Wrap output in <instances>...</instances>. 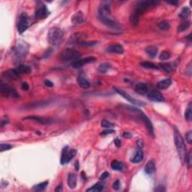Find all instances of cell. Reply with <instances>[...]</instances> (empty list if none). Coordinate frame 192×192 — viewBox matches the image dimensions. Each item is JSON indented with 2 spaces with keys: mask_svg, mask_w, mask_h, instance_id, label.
Returning a JSON list of instances; mask_svg holds the SVG:
<instances>
[{
  "mask_svg": "<svg viewBox=\"0 0 192 192\" xmlns=\"http://www.w3.org/2000/svg\"><path fill=\"white\" fill-rule=\"evenodd\" d=\"M174 141L180 161L182 164H184L185 159H186V149H185V142H184L183 138L182 137V136H181V135H180L177 128H175L174 131Z\"/></svg>",
  "mask_w": 192,
  "mask_h": 192,
  "instance_id": "obj_1",
  "label": "cell"
},
{
  "mask_svg": "<svg viewBox=\"0 0 192 192\" xmlns=\"http://www.w3.org/2000/svg\"><path fill=\"white\" fill-rule=\"evenodd\" d=\"M64 32L59 27H52L47 34V40L51 45L57 46L63 40Z\"/></svg>",
  "mask_w": 192,
  "mask_h": 192,
  "instance_id": "obj_2",
  "label": "cell"
},
{
  "mask_svg": "<svg viewBox=\"0 0 192 192\" xmlns=\"http://www.w3.org/2000/svg\"><path fill=\"white\" fill-rule=\"evenodd\" d=\"M81 53L74 49H65L60 53V60L63 62H71L78 60L81 58Z\"/></svg>",
  "mask_w": 192,
  "mask_h": 192,
  "instance_id": "obj_3",
  "label": "cell"
},
{
  "mask_svg": "<svg viewBox=\"0 0 192 192\" xmlns=\"http://www.w3.org/2000/svg\"><path fill=\"white\" fill-rule=\"evenodd\" d=\"M159 3L158 1H156V0H146V1H141V2H138L137 5L136 9L134 11L135 13L137 14L138 15L140 16L144 11H147L149 8H152L156 7V5Z\"/></svg>",
  "mask_w": 192,
  "mask_h": 192,
  "instance_id": "obj_4",
  "label": "cell"
},
{
  "mask_svg": "<svg viewBox=\"0 0 192 192\" xmlns=\"http://www.w3.org/2000/svg\"><path fill=\"white\" fill-rule=\"evenodd\" d=\"M29 52V44L26 41H19L14 50V55L17 59H23Z\"/></svg>",
  "mask_w": 192,
  "mask_h": 192,
  "instance_id": "obj_5",
  "label": "cell"
},
{
  "mask_svg": "<svg viewBox=\"0 0 192 192\" xmlns=\"http://www.w3.org/2000/svg\"><path fill=\"white\" fill-rule=\"evenodd\" d=\"M129 107V108H127V109L131 110V111L137 112L138 114H139V116H140V118L142 119V121L145 123L146 126V128H147V129H148L149 133V135H152V137H154L153 125H152L150 119H149L148 117H147V116L145 114H143V112H142L141 110H138V109L135 108V107Z\"/></svg>",
  "mask_w": 192,
  "mask_h": 192,
  "instance_id": "obj_6",
  "label": "cell"
},
{
  "mask_svg": "<svg viewBox=\"0 0 192 192\" xmlns=\"http://www.w3.org/2000/svg\"><path fill=\"white\" fill-rule=\"evenodd\" d=\"M0 92L5 97H11L14 98H19V93L16 91V89L7 84L2 83L0 85Z\"/></svg>",
  "mask_w": 192,
  "mask_h": 192,
  "instance_id": "obj_7",
  "label": "cell"
},
{
  "mask_svg": "<svg viewBox=\"0 0 192 192\" xmlns=\"http://www.w3.org/2000/svg\"><path fill=\"white\" fill-rule=\"evenodd\" d=\"M114 89H115V91L118 94L122 96V98L126 99L127 101H129V102H131V103L133 104L137 105V106H142V107L145 106L146 105V104L144 103V102H143V101H139V100L135 99V98H132L130 95H128V93H126L125 92L123 91L122 89H119V88H116V87H114Z\"/></svg>",
  "mask_w": 192,
  "mask_h": 192,
  "instance_id": "obj_8",
  "label": "cell"
},
{
  "mask_svg": "<svg viewBox=\"0 0 192 192\" xmlns=\"http://www.w3.org/2000/svg\"><path fill=\"white\" fill-rule=\"evenodd\" d=\"M29 26V18L26 14H22L20 16L19 21L18 23V31L20 34H23L27 29Z\"/></svg>",
  "mask_w": 192,
  "mask_h": 192,
  "instance_id": "obj_9",
  "label": "cell"
},
{
  "mask_svg": "<svg viewBox=\"0 0 192 192\" xmlns=\"http://www.w3.org/2000/svg\"><path fill=\"white\" fill-rule=\"evenodd\" d=\"M49 11L44 4L41 3L38 6L35 11V17L39 19H44L49 15Z\"/></svg>",
  "mask_w": 192,
  "mask_h": 192,
  "instance_id": "obj_10",
  "label": "cell"
},
{
  "mask_svg": "<svg viewBox=\"0 0 192 192\" xmlns=\"http://www.w3.org/2000/svg\"><path fill=\"white\" fill-rule=\"evenodd\" d=\"M98 18H99L100 20L102 22L104 25H106L107 26H109L110 28H118L119 26L117 24V23L114 20L110 18V16H100L98 15Z\"/></svg>",
  "mask_w": 192,
  "mask_h": 192,
  "instance_id": "obj_11",
  "label": "cell"
},
{
  "mask_svg": "<svg viewBox=\"0 0 192 192\" xmlns=\"http://www.w3.org/2000/svg\"><path fill=\"white\" fill-rule=\"evenodd\" d=\"M96 60H97V59H96L95 57H94V56H89V57L84 58L83 60H77V61H75L74 62L73 67L74 68H81V67L83 66L84 65L88 64V63L94 62Z\"/></svg>",
  "mask_w": 192,
  "mask_h": 192,
  "instance_id": "obj_12",
  "label": "cell"
},
{
  "mask_svg": "<svg viewBox=\"0 0 192 192\" xmlns=\"http://www.w3.org/2000/svg\"><path fill=\"white\" fill-rule=\"evenodd\" d=\"M84 35L83 33H81V32H77L72 35L70 37V39L68 41V44L69 45H74V44H81L83 42V39Z\"/></svg>",
  "mask_w": 192,
  "mask_h": 192,
  "instance_id": "obj_13",
  "label": "cell"
},
{
  "mask_svg": "<svg viewBox=\"0 0 192 192\" xmlns=\"http://www.w3.org/2000/svg\"><path fill=\"white\" fill-rule=\"evenodd\" d=\"M6 80L8 81H18L20 77V74L17 72L16 69H9V70L6 71L2 74Z\"/></svg>",
  "mask_w": 192,
  "mask_h": 192,
  "instance_id": "obj_14",
  "label": "cell"
},
{
  "mask_svg": "<svg viewBox=\"0 0 192 192\" xmlns=\"http://www.w3.org/2000/svg\"><path fill=\"white\" fill-rule=\"evenodd\" d=\"M147 96H148L149 99L151 100V101H157V102H161V101H164L163 95L157 90H152V91L149 92Z\"/></svg>",
  "mask_w": 192,
  "mask_h": 192,
  "instance_id": "obj_15",
  "label": "cell"
},
{
  "mask_svg": "<svg viewBox=\"0 0 192 192\" xmlns=\"http://www.w3.org/2000/svg\"><path fill=\"white\" fill-rule=\"evenodd\" d=\"M107 52L110 53H116V54H122L124 52V48L121 44H114L108 46L106 49Z\"/></svg>",
  "mask_w": 192,
  "mask_h": 192,
  "instance_id": "obj_16",
  "label": "cell"
},
{
  "mask_svg": "<svg viewBox=\"0 0 192 192\" xmlns=\"http://www.w3.org/2000/svg\"><path fill=\"white\" fill-rule=\"evenodd\" d=\"M23 120H29V121H35V122H39L41 124L43 125H47V124H50L52 121L49 119H47V118H44V117H39V116H27L26 118L23 119Z\"/></svg>",
  "mask_w": 192,
  "mask_h": 192,
  "instance_id": "obj_17",
  "label": "cell"
},
{
  "mask_svg": "<svg viewBox=\"0 0 192 192\" xmlns=\"http://www.w3.org/2000/svg\"><path fill=\"white\" fill-rule=\"evenodd\" d=\"M85 21V16L81 11H77L71 18V22L74 25L82 24Z\"/></svg>",
  "mask_w": 192,
  "mask_h": 192,
  "instance_id": "obj_18",
  "label": "cell"
},
{
  "mask_svg": "<svg viewBox=\"0 0 192 192\" xmlns=\"http://www.w3.org/2000/svg\"><path fill=\"white\" fill-rule=\"evenodd\" d=\"M135 90L137 94L143 95L148 92V87L144 83H137L135 86Z\"/></svg>",
  "mask_w": 192,
  "mask_h": 192,
  "instance_id": "obj_19",
  "label": "cell"
},
{
  "mask_svg": "<svg viewBox=\"0 0 192 192\" xmlns=\"http://www.w3.org/2000/svg\"><path fill=\"white\" fill-rule=\"evenodd\" d=\"M144 170H145V173H146V174L151 175L153 173H155L156 170V161H155V160H153V159L149 160V161L147 162V164H146L145 169Z\"/></svg>",
  "mask_w": 192,
  "mask_h": 192,
  "instance_id": "obj_20",
  "label": "cell"
},
{
  "mask_svg": "<svg viewBox=\"0 0 192 192\" xmlns=\"http://www.w3.org/2000/svg\"><path fill=\"white\" fill-rule=\"evenodd\" d=\"M143 158V152L141 150V147L138 146V148L137 149L136 152H135V156L131 159V161L134 164H137V163H140V161H142Z\"/></svg>",
  "mask_w": 192,
  "mask_h": 192,
  "instance_id": "obj_21",
  "label": "cell"
},
{
  "mask_svg": "<svg viewBox=\"0 0 192 192\" xmlns=\"http://www.w3.org/2000/svg\"><path fill=\"white\" fill-rule=\"evenodd\" d=\"M15 69L20 75H21V74H28L31 73L32 71L31 67L26 65H18V67H17Z\"/></svg>",
  "mask_w": 192,
  "mask_h": 192,
  "instance_id": "obj_22",
  "label": "cell"
},
{
  "mask_svg": "<svg viewBox=\"0 0 192 192\" xmlns=\"http://www.w3.org/2000/svg\"><path fill=\"white\" fill-rule=\"evenodd\" d=\"M77 83H78L79 86H81L82 89H87L90 86V83L87 81V79L82 74H80L77 77Z\"/></svg>",
  "mask_w": 192,
  "mask_h": 192,
  "instance_id": "obj_23",
  "label": "cell"
},
{
  "mask_svg": "<svg viewBox=\"0 0 192 192\" xmlns=\"http://www.w3.org/2000/svg\"><path fill=\"white\" fill-rule=\"evenodd\" d=\"M68 185L71 189L75 188L77 186V176L74 173H70L68 176Z\"/></svg>",
  "mask_w": 192,
  "mask_h": 192,
  "instance_id": "obj_24",
  "label": "cell"
},
{
  "mask_svg": "<svg viewBox=\"0 0 192 192\" xmlns=\"http://www.w3.org/2000/svg\"><path fill=\"white\" fill-rule=\"evenodd\" d=\"M110 166H111L112 169L116 170V171H122L125 168V164L122 161H117V160H114V161H112Z\"/></svg>",
  "mask_w": 192,
  "mask_h": 192,
  "instance_id": "obj_25",
  "label": "cell"
},
{
  "mask_svg": "<svg viewBox=\"0 0 192 192\" xmlns=\"http://www.w3.org/2000/svg\"><path fill=\"white\" fill-rule=\"evenodd\" d=\"M172 81L170 79H164L158 83L157 86L159 89H166L171 86Z\"/></svg>",
  "mask_w": 192,
  "mask_h": 192,
  "instance_id": "obj_26",
  "label": "cell"
},
{
  "mask_svg": "<svg viewBox=\"0 0 192 192\" xmlns=\"http://www.w3.org/2000/svg\"><path fill=\"white\" fill-rule=\"evenodd\" d=\"M146 53L150 58H155L158 53V48L156 46H149L146 49Z\"/></svg>",
  "mask_w": 192,
  "mask_h": 192,
  "instance_id": "obj_27",
  "label": "cell"
},
{
  "mask_svg": "<svg viewBox=\"0 0 192 192\" xmlns=\"http://www.w3.org/2000/svg\"><path fill=\"white\" fill-rule=\"evenodd\" d=\"M104 190V185L101 182L95 184L92 187L89 188V189L86 190V191H93V192H100Z\"/></svg>",
  "mask_w": 192,
  "mask_h": 192,
  "instance_id": "obj_28",
  "label": "cell"
},
{
  "mask_svg": "<svg viewBox=\"0 0 192 192\" xmlns=\"http://www.w3.org/2000/svg\"><path fill=\"white\" fill-rule=\"evenodd\" d=\"M111 68V65L109 63H102L98 67V72L101 74H105Z\"/></svg>",
  "mask_w": 192,
  "mask_h": 192,
  "instance_id": "obj_29",
  "label": "cell"
},
{
  "mask_svg": "<svg viewBox=\"0 0 192 192\" xmlns=\"http://www.w3.org/2000/svg\"><path fill=\"white\" fill-rule=\"evenodd\" d=\"M68 146H65L64 148L62 149V155H61V159H60V162L61 164H66V159L67 156H68Z\"/></svg>",
  "mask_w": 192,
  "mask_h": 192,
  "instance_id": "obj_30",
  "label": "cell"
},
{
  "mask_svg": "<svg viewBox=\"0 0 192 192\" xmlns=\"http://www.w3.org/2000/svg\"><path fill=\"white\" fill-rule=\"evenodd\" d=\"M140 65L143 68H148V69H158L159 68V66L154 64L153 62H140Z\"/></svg>",
  "mask_w": 192,
  "mask_h": 192,
  "instance_id": "obj_31",
  "label": "cell"
},
{
  "mask_svg": "<svg viewBox=\"0 0 192 192\" xmlns=\"http://www.w3.org/2000/svg\"><path fill=\"white\" fill-rule=\"evenodd\" d=\"M49 184L48 181H44L43 182H41V183L38 184V185H35L33 187V190L37 191H44V189L47 188V186Z\"/></svg>",
  "mask_w": 192,
  "mask_h": 192,
  "instance_id": "obj_32",
  "label": "cell"
},
{
  "mask_svg": "<svg viewBox=\"0 0 192 192\" xmlns=\"http://www.w3.org/2000/svg\"><path fill=\"white\" fill-rule=\"evenodd\" d=\"M190 26L191 23L189 21H184V22H182V23L178 26V29H177L178 32H182L185 31V30L188 29L190 27Z\"/></svg>",
  "mask_w": 192,
  "mask_h": 192,
  "instance_id": "obj_33",
  "label": "cell"
},
{
  "mask_svg": "<svg viewBox=\"0 0 192 192\" xmlns=\"http://www.w3.org/2000/svg\"><path fill=\"white\" fill-rule=\"evenodd\" d=\"M191 14V10L188 7H185L182 8V11L180 12L179 17L182 19H187Z\"/></svg>",
  "mask_w": 192,
  "mask_h": 192,
  "instance_id": "obj_34",
  "label": "cell"
},
{
  "mask_svg": "<svg viewBox=\"0 0 192 192\" xmlns=\"http://www.w3.org/2000/svg\"><path fill=\"white\" fill-rule=\"evenodd\" d=\"M139 19H140V16L136 13L133 12L130 17V23L134 26H137L139 23Z\"/></svg>",
  "mask_w": 192,
  "mask_h": 192,
  "instance_id": "obj_35",
  "label": "cell"
},
{
  "mask_svg": "<svg viewBox=\"0 0 192 192\" xmlns=\"http://www.w3.org/2000/svg\"><path fill=\"white\" fill-rule=\"evenodd\" d=\"M170 53L167 50H164L161 53V54L159 56V59L161 61H166V60H169L170 58Z\"/></svg>",
  "mask_w": 192,
  "mask_h": 192,
  "instance_id": "obj_36",
  "label": "cell"
},
{
  "mask_svg": "<svg viewBox=\"0 0 192 192\" xmlns=\"http://www.w3.org/2000/svg\"><path fill=\"white\" fill-rule=\"evenodd\" d=\"M191 103H189L188 106V108L187 110H185V119H187L188 122H191V114H192V112H191Z\"/></svg>",
  "mask_w": 192,
  "mask_h": 192,
  "instance_id": "obj_37",
  "label": "cell"
},
{
  "mask_svg": "<svg viewBox=\"0 0 192 192\" xmlns=\"http://www.w3.org/2000/svg\"><path fill=\"white\" fill-rule=\"evenodd\" d=\"M170 27V25L169 22H167V20L161 21L158 24V28L161 30H167L169 29Z\"/></svg>",
  "mask_w": 192,
  "mask_h": 192,
  "instance_id": "obj_38",
  "label": "cell"
},
{
  "mask_svg": "<svg viewBox=\"0 0 192 192\" xmlns=\"http://www.w3.org/2000/svg\"><path fill=\"white\" fill-rule=\"evenodd\" d=\"M76 154H77V150L74 149H72L70 151H68V156H67L66 159V163H68L71 159H73L74 158V156H76Z\"/></svg>",
  "mask_w": 192,
  "mask_h": 192,
  "instance_id": "obj_39",
  "label": "cell"
},
{
  "mask_svg": "<svg viewBox=\"0 0 192 192\" xmlns=\"http://www.w3.org/2000/svg\"><path fill=\"white\" fill-rule=\"evenodd\" d=\"M159 65L167 73H170L172 71V67L168 63H161Z\"/></svg>",
  "mask_w": 192,
  "mask_h": 192,
  "instance_id": "obj_40",
  "label": "cell"
},
{
  "mask_svg": "<svg viewBox=\"0 0 192 192\" xmlns=\"http://www.w3.org/2000/svg\"><path fill=\"white\" fill-rule=\"evenodd\" d=\"M185 161H186V164L188 165V167L191 168V164H192V152L191 150L189 151L188 155L186 156V159H185Z\"/></svg>",
  "mask_w": 192,
  "mask_h": 192,
  "instance_id": "obj_41",
  "label": "cell"
},
{
  "mask_svg": "<svg viewBox=\"0 0 192 192\" xmlns=\"http://www.w3.org/2000/svg\"><path fill=\"white\" fill-rule=\"evenodd\" d=\"M101 125L102 127L107 128H112L114 126V125L113 124V123H111L110 122H109L108 120H106V119H104V120L101 121Z\"/></svg>",
  "mask_w": 192,
  "mask_h": 192,
  "instance_id": "obj_42",
  "label": "cell"
},
{
  "mask_svg": "<svg viewBox=\"0 0 192 192\" xmlns=\"http://www.w3.org/2000/svg\"><path fill=\"white\" fill-rule=\"evenodd\" d=\"M12 147V146L8 144V143H1L0 144V150H1V152H4V151L8 150Z\"/></svg>",
  "mask_w": 192,
  "mask_h": 192,
  "instance_id": "obj_43",
  "label": "cell"
},
{
  "mask_svg": "<svg viewBox=\"0 0 192 192\" xmlns=\"http://www.w3.org/2000/svg\"><path fill=\"white\" fill-rule=\"evenodd\" d=\"M185 137H186V140L189 144L192 143V133L191 131H188V132L185 135Z\"/></svg>",
  "mask_w": 192,
  "mask_h": 192,
  "instance_id": "obj_44",
  "label": "cell"
},
{
  "mask_svg": "<svg viewBox=\"0 0 192 192\" xmlns=\"http://www.w3.org/2000/svg\"><path fill=\"white\" fill-rule=\"evenodd\" d=\"M120 182H119V179H116L114 182V185H113V188H114L115 190H119V188H120Z\"/></svg>",
  "mask_w": 192,
  "mask_h": 192,
  "instance_id": "obj_45",
  "label": "cell"
},
{
  "mask_svg": "<svg viewBox=\"0 0 192 192\" xmlns=\"http://www.w3.org/2000/svg\"><path fill=\"white\" fill-rule=\"evenodd\" d=\"M97 44V42H95V41H91V42L83 41L81 44L82 46H91V45H94V44Z\"/></svg>",
  "mask_w": 192,
  "mask_h": 192,
  "instance_id": "obj_46",
  "label": "cell"
},
{
  "mask_svg": "<svg viewBox=\"0 0 192 192\" xmlns=\"http://www.w3.org/2000/svg\"><path fill=\"white\" fill-rule=\"evenodd\" d=\"M115 132V131L114 130H110V129H107L105 130V131H102L101 133V135H110V134H113V133Z\"/></svg>",
  "mask_w": 192,
  "mask_h": 192,
  "instance_id": "obj_47",
  "label": "cell"
},
{
  "mask_svg": "<svg viewBox=\"0 0 192 192\" xmlns=\"http://www.w3.org/2000/svg\"><path fill=\"white\" fill-rule=\"evenodd\" d=\"M109 176H110V173H109L108 172H104V173L103 174L101 175V177H100V179L101 180L106 179L107 177H109Z\"/></svg>",
  "mask_w": 192,
  "mask_h": 192,
  "instance_id": "obj_48",
  "label": "cell"
},
{
  "mask_svg": "<svg viewBox=\"0 0 192 192\" xmlns=\"http://www.w3.org/2000/svg\"><path fill=\"white\" fill-rule=\"evenodd\" d=\"M21 88H22V89H23V90H24V91H27V90H29V84L27 83L24 82V83H22Z\"/></svg>",
  "mask_w": 192,
  "mask_h": 192,
  "instance_id": "obj_49",
  "label": "cell"
},
{
  "mask_svg": "<svg viewBox=\"0 0 192 192\" xmlns=\"http://www.w3.org/2000/svg\"><path fill=\"white\" fill-rule=\"evenodd\" d=\"M44 84H45V86H48V87H52V86H53V82H51L50 80H45V81H44Z\"/></svg>",
  "mask_w": 192,
  "mask_h": 192,
  "instance_id": "obj_50",
  "label": "cell"
},
{
  "mask_svg": "<svg viewBox=\"0 0 192 192\" xmlns=\"http://www.w3.org/2000/svg\"><path fill=\"white\" fill-rule=\"evenodd\" d=\"M155 191H160V192H161V191H165V188H164V186H161V185H159V186H158L157 188L155 189Z\"/></svg>",
  "mask_w": 192,
  "mask_h": 192,
  "instance_id": "obj_51",
  "label": "cell"
},
{
  "mask_svg": "<svg viewBox=\"0 0 192 192\" xmlns=\"http://www.w3.org/2000/svg\"><path fill=\"white\" fill-rule=\"evenodd\" d=\"M114 143H115L116 146L117 147L121 146V140H119V139H118V138L115 139V140H114Z\"/></svg>",
  "mask_w": 192,
  "mask_h": 192,
  "instance_id": "obj_52",
  "label": "cell"
},
{
  "mask_svg": "<svg viewBox=\"0 0 192 192\" xmlns=\"http://www.w3.org/2000/svg\"><path fill=\"white\" fill-rule=\"evenodd\" d=\"M122 136H123V137H125V138H130L132 137V135L130 134L129 132H125Z\"/></svg>",
  "mask_w": 192,
  "mask_h": 192,
  "instance_id": "obj_53",
  "label": "cell"
},
{
  "mask_svg": "<svg viewBox=\"0 0 192 192\" xmlns=\"http://www.w3.org/2000/svg\"><path fill=\"white\" fill-rule=\"evenodd\" d=\"M62 184H60V185H59L57 186V188H56V191H62Z\"/></svg>",
  "mask_w": 192,
  "mask_h": 192,
  "instance_id": "obj_54",
  "label": "cell"
},
{
  "mask_svg": "<svg viewBox=\"0 0 192 192\" xmlns=\"http://www.w3.org/2000/svg\"><path fill=\"white\" fill-rule=\"evenodd\" d=\"M74 167H75L76 170H78L80 169V165H79V161H76L75 163H74Z\"/></svg>",
  "mask_w": 192,
  "mask_h": 192,
  "instance_id": "obj_55",
  "label": "cell"
},
{
  "mask_svg": "<svg viewBox=\"0 0 192 192\" xmlns=\"http://www.w3.org/2000/svg\"><path fill=\"white\" fill-rule=\"evenodd\" d=\"M168 4H171V5H178V2L177 1H172V2H167Z\"/></svg>",
  "mask_w": 192,
  "mask_h": 192,
  "instance_id": "obj_56",
  "label": "cell"
},
{
  "mask_svg": "<svg viewBox=\"0 0 192 192\" xmlns=\"http://www.w3.org/2000/svg\"><path fill=\"white\" fill-rule=\"evenodd\" d=\"M81 177H82L83 179H84L85 181L87 179V178H86V174H85V173H84V172H82V173H81Z\"/></svg>",
  "mask_w": 192,
  "mask_h": 192,
  "instance_id": "obj_57",
  "label": "cell"
}]
</instances>
